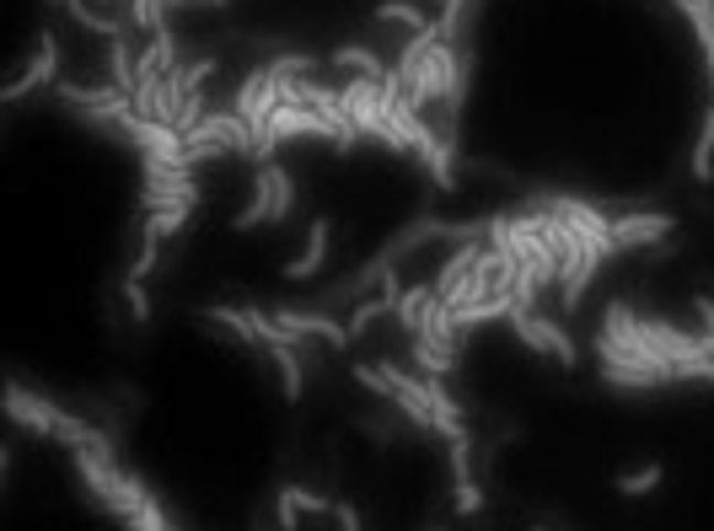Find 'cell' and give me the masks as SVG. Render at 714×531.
Returning a JSON list of instances; mask_svg holds the SVG:
<instances>
[{"label":"cell","instance_id":"obj_1","mask_svg":"<svg viewBox=\"0 0 714 531\" xmlns=\"http://www.w3.org/2000/svg\"><path fill=\"white\" fill-rule=\"evenodd\" d=\"M71 467H76V478L86 484V494L97 499V510H102V516H113V521H134V516H140V505L151 499V489L140 484V473H129L125 462H113V456H97V451H71Z\"/></svg>","mask_w":714,"mask_h":531},{"label":"cell","instance_id":"obj_2","mask_svg":"<svg viewBox=\"0 0 714 531\" xmlns=\"http://www.w3.org/2000/svg\"><path fill=\"white\" fill-rule=\"evenodd\" d=\"M532 199L581 231V242H586V252H591V263H596V269H602L607 258H618V242H613V220H607V209L586 205V199H575V194H532Z\"/></svg>","mask_w":714,"mask_h":531},{"label":"cell","instance_id":"obj_3","mask_svg":"<svg viewBox=\"0 0 714 531\" xmlns=\"http://www.w3.org/2000/svg\"><path fill=\"white\" fill-rule=\"evenodd\" d=\"M510 333L532 349V355H548V360H559V370H575L581 366V349H575V338L564 333V327L553 323V317H543V312H532V306H516L510 317Z\"/></svg>","mask_w":714,"mask_h":531},{"label":"cell","instance_id":"obj_4","mask_svg":"<svg viewBox=\"0 0 714 531\" xmlns=\"http://www.w3.org/2000/svg\"><path fill=\"white\" fill-rule=\"evenodd\" d=\"M269 317L291 333V344H301V338H323V344L338 349V355L355 344L349 323H338V317H328V312H312V306H269Z\"/></svg>","mask_w":714,"mask_h":531},{"label":"cell","instance_id":"obj_5","mask_svg":"<svg viewBox=\"0 0 714 531\" xmlns=\"http://www.w3.org/2000/svg\"><path fill=\"white\" fill-rule=\"evenodd\" d=\"M677 237V215L667 209H629L613 220V242L618 252H634V247H667Z\"/></svg>","mask_w":714,"mask_h":531},{"label":"cell","instance_id":"obj_6","mask_svg":"<svg viewBox=\"0 0 714 531\" xmlns=\"http://www.w3.org/2000/svg\"><path fill=\"white\" fill-rule=\"evenodd\" d=\"M43 86H60V39H54V33H43L39 39L33 59H28V71H22L17 82L0 86V102L17 108L22 97H33V91H43Z\"/></svg>","mask_w":714,"mask_h":531},{"label":"cell","instance_id":"obj_7","mask_svg":"<svg viewBox=\"0 0 714 531\" xmlns=\"http://www.w3.org/2000/svg\"><path fill=\"white\" fill-rule=\"evenodd\" d=\"M596 360H602V381H607V387H629V392H656V387H661L656 370L639 366L629 349H618V344L602 338V333H596Z\"/></svg>","mask_w":714,"mask_h":531},{"label":"cell","instance_id":"obj_8","mask_svg":"<svg viewBox=\"0 0 714 531\" xmlns=\"http://www.w3.org/2000/svg\"><path fill=\"white\" fill-rule=\"evenodd\" d=\"M269 129H274L280 140H328V145H338V129L323 119L317 108H306V102H280Z\"/></svg>","mask_w":714,"mask_h":531},{"label":"cell","instance_id":"obj_9","mask_svg":"<svg viewBox=\"0 0 714 531\" xmlns=\"http://www.w3.org/2000/svg\"><path fill=\"white\" fill-rule=\"evenodd\" d=\"M334 499L301 489V484H280V494H274V527L280 531H301V516H334Z\"/></svg>","mask_w":714,"mask_h":531},{"label":"cell","instance_id":"obj_10","mask_svg":"<svg viewBox=\"0 0 714 531\" xmlns=\"http://www.w3.org/2000/svg\"><path fill=\"white\" fill-rule=\"evenodd\" d=\"M274 166L280 162H263L252 172V199L237 209L231 231H252V226H269V220H274Z\"/></svg>","mask_w":714,"mask_h":531},{"label":"cell","instance_id":"obj_11","mask_svg":"<svg viewBox=\"0 0 714 531\" xmlns=\"http://www.w3.org/2000/svg\"><path fill=\"white\" fill-rule=\"evenodd\" d=\"M328 226H334V220H312V226H306V247L285 263V280H291V285L312 280V274L328 263V247H334V231H328Z\"/></svg>","mask_w":714,"mask_h":531},{"label":"cell","instance_id":"obj_12","mask_svg":"<svg viewBox=\"0 0 714 531\" xmlns=\"http://www.w3.org/2000/svg\"><path fill=\"white\" fill-rule=\"evenodd\" d=\"M414 344V366H420V376H452L457 370V344H446V338H435V333H414L409 338Z\"/></svg>","mask_w":714,"mask_h":531},{"label":"cell","instance_id":"obj_13","mask_svg":"<svg viewBox=\"0 0 714 531\" xmlns=\"http://www.w3.org/2000/svg\"><path fill=\"white\" fill-rule=\"evenodd\" d=\"M334 65L338 71H349V76H366V82H392V65L381 59L377 48H366V43H344V48H334Z\"/></svg>","mask_w":714,"mask_h":531},{"label":"cell","instance_id":"obj_14","mask_svg":"<svg viewBox=\"0 0 714 531\" xmlns=\"http://www.w3.org/2000/svg\"><path fill=\"white\" fill-rule=\"evenodd\" d=\"M65 11H71V22L82 28V33H97V39H129V17H102L97 6H86V0H65Z\"/></svg>","mask_w":714,"mask_h":531},{"label":"cell","instance_id":"obj_15","mask_svg":"<svg viewBox=\"0 0 714 531\" xmlns=\"http://www.w3.org/2000/svg\"><path fill=\"white\" fill-rule=\"evenodd\" d=\"M269 360H274V370H280L285 403H301V398H306V366H301V344H280V349H269Z\"/></svg>","mask_w":714,"mask_h":531},{"label":"cell","instance_id":"obj_16","mask_svg":"<svg viewBox=\"0 0 714 531\" xmlns=\"http://www.w3.org/2000/svg\"><path fill=\"white\" fill-rule=\"evenodd\" d=\"M199 317H205L210 327H220V333H231L242 349H258V327H252L248 306H205Z\"/></svg>","mask_w":714,"mask_h":531},{"label":"cell","instance_id":"obj_17","mask_svg":"<svg viewBox=\"0 0 714 531\" xmlns=\"http://www.w3.org/2000/svg\"><path fill=\"white\" fill-rule=\"evenodd\" d=\"M478 252H484L478 242H457V252H452V258L441 263V274H435V295H452V290L463 285L467 274H473V263H478Z\"/></svg>","mask_w":714,"mask_h":531},{"label":"cell","instance_id":"obj_18","mask_svg":"<svg viewBox=\"0 0 714 531\" xmlns=\"http://www.w3.org/2000/svg\"><path fill=\"white\" fill-rule=\"evenodd\" d=\"M377 22H381V28H387V22H392V28H409V33H430V28H435V17H430V11H420L414 0H381Z\"/></svg>","mask_w":714,"mask_h":531},{"label":"cell","instance_id":"obj_19","mask_svg":"<svg viewBox=\"0 0 714 531\" xmlns=\"http://www.w3.org/2000/svg\"><path fill=\"white\" fill-rule=\"evenodd\" d=\"M693 183H714V102L704 108V119H699V140H693Z\"/></svg>","mask_w":714,"mask_h":531},{"label":"cell","instance_id":"obj_20","mask_svg":"<svg viewBox=\"0 0 714 531\" xmlns=\"http://www.w3.org/2000/svg\"><path fill=\"white\" fill-rule=\"evenodd\" d=\"M430 301H435V285H409L403 295H398V306H392V317L403 323V333L414 338L424 323V312H430Z\"/></svg>","mask_w":714,"mask_h":531},{"label":"cell","instance_id":"obj_21","mask_svg":"<svg viewBox=\"0 0 714 531\" xmlns=\"http://www.w3.org/2000/svg\"><path fill=\"white\" fill-rule=\"evenodd\" d=\"M108 82L125 86V91H134V82H140V48H129V39L108 43Z\"/></svg>","mask_w":714,"mask_h":531},{"label":"cell","instance_id":"obj_22","mask_svg":"<svg viewBox=\"0 0 714 531\" xmlns=\"http://www.w3.org/2000/svg\"><path fill=\"white\" fill-rule=\"evenodd\" d=\"M188 220H194V205H172V209H162V215H145V237L172 242V237L188 231Z\"/></svg>","mask_w":714,"mask_h":531},{"label":"cell","instance_id":"obj_23","mask_svg":"<svg viewBox=\"0 0 714 531\" xmlns=\"http://www.w3.org/2000/svg\"><path fill=\"white\" fill-rule=\"evenodd\" d=\"M661 484H667V467H661V462H645V467H629V473L618 478V494H624V499H639V494H656Z\"/></svg>","mask_w":714,"mask_h":531},{"label":"cell","instance_id":"obj_24","mask_svg":"<svg viewBox=\"0 0 714 531\" xmlns=\"http://www.w3.org/2000/svg\"><path fill=\"white\" fill-rule=\"evenodd\" d=\"M381 317H392V301H381V295H366V301H355L349 306V333H355V344L381 323Z\"/></svg>","mask_w":714,"mask_h":531},{"label":"cell","instance_id":"obj_25","mask_svg":"<svg viewBox=\"0 0 714 531\" xmlns=\"http://www.w3.org/2000/svg\"><path fill=\"white\" fill-rule=\"evenodd\" d=\"M162 11H167V6H162V0H129V28H145V33H162V28H167V22H162Z\"/></svg>","mask_w":714,"mask_h":531},{"label":"cell","instance_id":"obj_26","mask_svg":"<svg viewBox=\"0 0 714 531\" xmlns=\"http://www.w3.org/2000/svg\"><path fill=\"white\" fill-rule=\"evenodd\" d=\"M291 209H295V177L285 166H274V220H269V226L291 220Z\"/></svg>","mask_w":714,"mask_h":531},{"label":"cell","instance_id":"obj_27","mask_svg":"<svg viewBox=\"0 0 714 531\" xmlns=\"http://www.w3.org/2000/svg\"><path fill=\"white\" fill-rule=\"evenodd\" d=\"M125 306H129V323H151V290H145V280H129L125 274Z\"/></svg>","mask_w":714,"mask_h":531},{"label":"cell","instance_id":"obj_28","mask_svg":"<svg viewBox=\"0 0 714 531\" xmlns=\"http://www.w3.org/2000/svg\"><path fill=\"white\" fill-rule=\"evenodd\" d=\"M125 527L129 531H172V521H167V510H162V499L151 494V499L140 505V516H134V521H125Z\"/></svg>","mask_w":714,"mask_h":531},{"label":"cell","instance_id":"obj_29","mask_svg":"<svg viewBox=\"0 0 714 531\" xmlns=\"http://www.w3.org/2000/svg\"><path fill=\"white\" fill-rule=\"evenodd\" d=\"M156 258H162V242H156V237H140V252H134V263H129V280H151V274H156Z\"/></svg>","mask_w":714,"mask_h":531},{"label":"cell","instance_id":"obj_30","mask_svg":"<svg viewBox=\"0 0 714 531\" xmlns=\"http://www.w3.org/2000/svg\"><path fill=\"white\" fill-rule=\"evenodd\" d=\"M205 119H210V102H205V86H199V91H188V102H183V113H177V129L194 134Z\"/></svg>","mask_w":714,"mask_h":531},{"label":"cell","instance_id":"obj_31","mask_svg":"<svg viewBox=\"0 0 714 531\" xmlns=\"http://www.w3.org/2000/svg\"><path fill=\"white\" fill-rule=\"evenodd\" d=\"M355 430H366V435H371V441H381V446L403 435V430H398L392 419H381V413H360V419H355Z\"/></svg>","mask_w":714,"mask_h":531},{"label":"cell","instance_id":"obj_32","mask_svg":"<svg viewBox=\"0 0 714 531\" xmlns=\"http://www.w3.org/2000/svg\"><path fill=\"white\" fill-rule=\"evenodd\" d=\"M452 499H457V516H484V489L478 484H452Z\"/></svg>","mask_w":714,"mask_h":531},{"label":"cell","instance_id":"obj_33","mask_svg":"<svg viewBox=\"0 0 714 531\" xmlns=\"http://www.w3.org/2000/svg\"><path fill=\"white\" fill-rule=\"evenodd\" d=\"M334 521H338V531H360V510H355V505H349V499H338Z\"/></svg>","mask_w":714,"mask_h":531},{"label":"cell","instance_id":"obj_34","mask_svg":"<svg viewBox=\"0 0 714 531\" xmlns=\"http://www.w3.org/2000/svg\"><path fill=\"white\" fill-rule=\"evenodd\" d=\"M693 312L704 317V333L714 338V301H710V295H693Z\"/></svg>","mask_w":714,"mask_h":531},{"label":"cell","instance_id":"obj_35","mask_svg":"<svg viewBox=\"0 0 714 531\" xmlns=\"http://www.w3.org/2000/svg\"><path fill=\"white\" fill-rule=\"evenodd\" d=\"M252 531H280V527H269V521H258V527H252Z\"/></svg>","mask_w":714,"mask_h":531},{"label":"cell","instance_id":"obj_36","mask_svg":"<svg viewBox=\"0 0 714 531\" xmlns=\"http://www.w3.org/2000/svg\"><path fill=\"white\" fill-rule=\"evenodd\" d=\"M48 6H65V0H48Z\"/></svg>","mask_w":714,"mask_h":531},{"label":"cell","instance_id":"obj_37","mask_svg":"<svg viewBox=\"0 0 714 531\" xmlns=\"http://www.w3.org/2000/svg\"><path fill=\"white\" fill-rule=\"evenodd\" d=\"M435 531H452V527H435Z\"/></svg>","mask_w":714,"mask_h":531},{"label":"cell","instance_id":"obj_38","mask_svg":"<svg viewBox=\"0 0 714 531\" xmlns=\"http://www.w3.org/2000/svg\"><path fill=\"white\" fill-rule=\"evenodd\" d=\"M532 531H548V527H532Z\"/></svg>","mask_w":714,"mask_h":531},{"label":"cell","instance_id":"obj_39","mask_svg":"<svg viewBox=\"0 0 714 531\" xmlns=\"http://www.w3.org/2000/svg\"><path fill=\"white\" fill-rule=\"evenodd\" d=\"M102 6H113V0H102Z\"/></svg>","mask_w":714,"mask_h":531}]
</instances>
